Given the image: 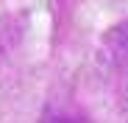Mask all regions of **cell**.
I'll list each match as a JSON object with an SVG mask.
<instances>
[]
</instances>
